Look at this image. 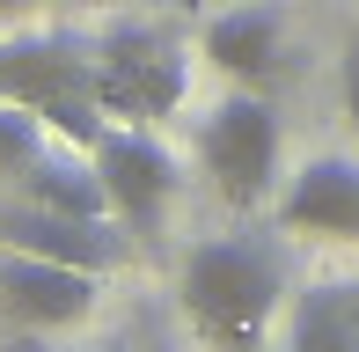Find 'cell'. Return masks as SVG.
Segmentation results:
<instances>
[{"mask_svg":"<svg viewBox=\"0 0 359 352\" xmlns=\"http://www.w3.org/2000/svg\"><path fill=\"white\" fill-rule=\"evenodd\" d=\"M176 301H184L205 352H257L271 316L286 309V250L250 228L205 235V243H191L184 271H176Z\"/></svg>","mask_w":359,"mask_h":352,"instance_id":"1","label":"cell"},{"mask_svg":"<svg viewBox=\"0 0 359 352\" xmlns=\"http://www.w3.org/2000/svg\"><path fill=\"white\" fill-rule=\"evenodd\" d=\"M0 103L37 110L52 133L88 147L103 133V103H95V44L74 37H15L0 44Z\"/></svg>","mask_w":359,"mask_h":352,"instance_id":"2","label":"cell"},{"mask_svg":"<svg viewBox=\"0 0 359 352\" xmlns=\"http://www.w3.org/2000/svg\"><path fill=\"white\" fill-rule=\"evenodd\" d=\"M198 162L213 176V191L242 213L279 191V110L264 103V88H235L205 110L198 125Z\"/></svg>","mask_w":359,"mask_h":352,"instance_id":"3","label":"cell"},{"mask_svg":"<svg viewBox=\"0 0 359 352\" xmlns=\"http://www.w3.org/2000/svg\"><path fill=\"white\" fill-rule=\"evenodd\" d=\"M184 81H191L184 52L154 22L103 29V44H95V103L110 118H169L184 103Z\"/></svg>","mask_w":359,"mask_h":352,"instance_id":"4","label":"cell"},{"mask_svg":"<svg viewBox=\"0 0 359 352\" xmlns=\"http://www.w3.org/2000/svg\"><path fill=\"white\" fill-rule=\"evenodd\" d=\"M88 162L103 176V191H110L118 228L133 243H154L161 220H169V198H176V154L154 133H140V125H103L88 140Z\"/></svg>","mask_w":359,"mask_h":352,"instance_id":"5","label":"cell"},{"mask_svg":"<svg viewBox=\"0 0 359 352\" xmlns=\"http://www.w3.org/2000/svg\"><path fill=\"white\" fill-rule=\"evenodd\" d=\"M95 294H103V271H81V264L0 243V316L15 330H37V338L44 330H74L95 316Z\"/></svg>","mask_w":359,"mask_h":352,"instance_id":"6","label":"cell"},{"mask_svg":"<svg viewBox=\"0 0 359 352\" xmlns=\"http://www.w3.org/2000/svg\"><path fill=\"white\" fill-rule=\"evenodd\" d=\"M0 243L8 250H37V257H59V264H81V271H118L133 235L118 220H88V213H52V205H8L0 213Z\"/></svg>","mask_w":359,"mask_h":352,"instance_id":"7","label":"cell"},{"mask_svg":"<svg viewBox=\"0 0 359 352\" xmlns=\"http://www.w3.org/2000/svg\"><path fill=\"white\" fill-rule=\"evenodd\" d=\"M279 228L323 235V243H359V162L352 154H316V162H301L286 176Z\"/></svg>","mask_w":359,"mask_h":352,"instance_id":"8","label":"cell"},{"mask_svg":"<svg viewBox=\"0 0 359 352\" xmlns=\"http://www.w3.org/2000/svg\"><path fill=\"white\" fill-rule=\"evenodd\" d=\"M198 52L213 59L235 88H264L271 74H279V52H286V15L271 8V0H242V8H220L213 22H205Z\"/></svg>","mask_w":359,"mask_h":352,"instance_id":"9","label":"cell"},{"mask_svg":"<svg viewBox=\"0 0 359 352\" xmlns=\"http://www.w3.org/2000/svg\"><path fill=\"white\" fill-rule=\"evenodd\" d=\"M22 198L29 205H52V213H88V220L110 213V191H103V176H95V162H74V154H59L52 140L29 154ZM110 220H118V213H110Z\"/></svg>","mask_w":359,"mask_h":352,"instance_id":"10","label":"cell"},{"mask_svg":"<svg viewBox=\"0 0 359 352\" xmlns=\"http://www.w3.org/2000/svg\"><path fill=\"white\" fill-rule=\"evenodd\" d=\"M293 352H359V286H323L293 316Z\"/></svg>","mask_w":359,"mask_h":352,"instance_id":"11","label":"cell"},{"mask_svg":"<svg viewBox=\"0 0 359 352\" xmlns=\"http://www.w3.org/2000/svg\"><path fill=\"white\" fill-rule=\"evenodd\" d=\"M337 88H345V118H352V133H359V29H352L345 59H337Z\"/></svg>","mask_w":359,"mask_h":352,"instance_id":"12","label":"cell"},{"mask_svg":"<svg viewBox=\"0 0 359 352\" xmlns=\"http://www.w3.org/2000/svg\"><path fill=\"white\" fill-rule=\"evenodd\" d=\"M37 8H52V0H0V15H37Z\"/></svg>","mask_w":359,"mask_h":352,"instance_id":"13","label":"cell"},{"mask_svg":"<svg viewBox=\"0 0 359 352\" xmlns=\"http://www.w3.org/2000/svg\"><path fill=\"white\" fill-rule=\"evenodd\" d=\"M147 352H191V345H169V338H161V345H147Z\"/></svg>","mask_w":359,"mask_h":352,"instance_id":"14","label":"cell"},{"mask_svg":"<svg viewBox=\"0 0 359 352\" xmlns=\"http://www.w3.org/2000/svg\"><path fill=\"white\" fill-rule=\"evenodd\" d=\"M103 352H133V345H103Z\"/></svg>","mask_w":359,"mask_h":352,"instance_id":"15","label":"cell"}]
</instances>
